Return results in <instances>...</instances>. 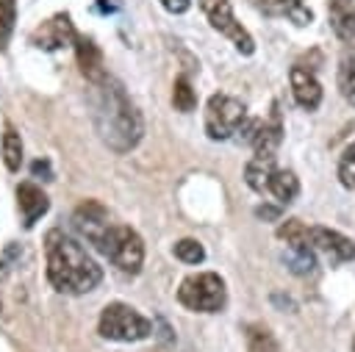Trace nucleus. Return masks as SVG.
<instances>
[{"label":"nucleus","mask_w":355,"mask_h":352,"mask_svg":"<svg viewBox=\"0 0 355 352\" xmlns=\"http://www.w3.org/2000/svg\"><path fill=\"white\" fill-rule=\"evenodd\" d=\"M44 261H47V280L58 294L80 297L94 291L103 280V266L86 252L80 241H75L58 227L47 230L44 236Z\"/></svg>","instance_id":"nucleus-3"},{"label":"nucleus","mask_w":355,"mask_h":352,"mask_svg":"<svg viewBox=\"0 0 355 352\" xmlns=\"http://www.w3.org/2000/svg\"><path fill=\"white\" fill-rule=\"evenodd\" d=\"M280 141H283L280 111H277V105H272V116H269V122H263V125H261V130H258V133H255V139H252L255 158L275 161V155H277V150H280Z\"/></svg>","instance_id":"nucleus-12"},{"label":"nucleus","mask_w":355,"mask_h":352,"mask_svg":"<svg viewBox=\"0 0 355 352\" xmlns=\"http://www.w3.org/2000/svg\"><path fill=\"white\" fill-rule=\"evenodd\" d=\"M288 80H291V94L302 111H316L322 105V83L316 80V75L311 69L297 64V67H291Z\"/></svg>","instance_id":"nucleus-10"},{"label":"nucleus","mask_w":355,"mask_h":352,"mask_svg":"<svg viewBox=\"0 0 355 352\" xmlns=\"http://www.w3.org/2000/svg\"><path fill=\"white\" fill-rule=\"evenodd\" d=\"M247 352H283L269 327L263 324H247Z\"/></svg>","instance_id":"nucleus-20"},{"label":"nucleus","mask_w":355,"mask_h":352,"mask_svg":"<svg viewBox=\"0 0 355 352\" xmlns=\"http://www.w3.org/2000/svg\"><path fill=\"white\" fill-rule=\"evenodd\" d=\"M330 25L336 30L338 39L344 42H352L355 39V8H338V11H330Z\"/></svg>","instance_id":"nucleus-24"},{"label":"nucleus","mask_w":355,"mask_h":352,"mask_svg":"<svg viewBox=\"0 0 355 352\" xmlns=\"http://www.w3.org/2000/svg\"><path fill=\"white\" fill-rule=\"evenodd\" d=\"M39 172H44L47 180H50V166H47V161H36V164H33V175H39Z\"/></svg>","instance_id":"nucleus-31"},{"label":"nucleus","mask_w":355,"mask_h":352,"mask_svg":"<svg viewBox=\"0 0 355 352\" xmlns=\"http://www.w3.org/2000/svg\"><path fill=\"white\" fill-rule=\"evenodd\" d=\"M78 33L75 25L69 19V14H53L50 19H44L33 33H31V44L39 50H61L67 44H75Z\"/></svg>","instance_id":"nucleus-8"},{"label":"nucleus","mask_w":355,"mask_h":352,"mask_svg":"<svg viewBox=\"0 0 355 352\" xmlns=\"http://www.w3.org/2000/svg\"><path fill=\"white\" fill-rule=\"evenodd\" d=\"M311 247L322 252L330 263H344L355 258V241L330 227H319V225L311 227Z\"/></svg>","instance_id":"nucleus-9"},{"label":"nucleus","mask_w":355,"mask_h":352,"mask_svg":"<svg viewBox=\"0 0 355 352\" xmlns=\"http://www.w3.org/2000/svg\"><path fill=\"white\" fill-rule=\"evenodd\" d=\"M97 333L105 341H119V344H133L141 341L153 333V322L147 316H141L133 305L128 302H108L100 310L97 319Z\"/></svg>","instance_id":"nucleus-4"},{"label":"nucleus","mask_w":355,"mask_h":352,"mask_svg":"<svg viewBox=\"0 0 355 352\" xmlns=\"http://www.w3.org/2000/svg\"><path fill=\"white\" fill-rule=\"evenodd\" d=\"M172 252H175L178 261H183V263H189V266H197V263L205 261V247H202L197 238H180V241H175Z\"/></svg>","instance_id":"nucleus-23"},{"label":"nucleus","mask_w":355,"mask_h":352,"mask_svg":"<svg viewBox=\"0 0 355 352\" xmlns=\"http://www.w3.org/2000/svg\"><path fill=\"white\" fill-rule=\"evenodd\" d=\"M178 302L191 313H219L227 302L225 280L216 272H197L180 280Z\"/></svg>","instance_id":"nucleus-5"},{"label":"nucleus","mask_w":355,"mask_h":352,"mask_svg":"<svg viewBox=\"0 0 355 352\" xmlns=\"http://www.w3.org/2000/svg\"><path fill=\"white\" fill-rule=\"evenodd\" d=\"M17 202H19L25 227H33L36 219L44 216V213L50 211V200H47V194H44L36 183H31V180H25V183L17 186Z\"/></svg>","instance_id":"nucleus-13"},{"label":"nucleus","mask_w":355,"mask_h":352,"mask_svg":"<svg viewBox=\"0 0 355 352\" xmlns=\"http://www.w3.org/2000/svg\"><path fill=\"white\" fill-rule=\"evenodd\" d=\"M0 308H3V305H0Z\"/></svg>","instance_id":"nucleus-35"},{"label":"nucleus","mask_w":355,"mask_h":352,"mask_svg":"<svg viewBox=\"0 0 355 352\" xmlns=\"http://www.w3.org/2000/svg\"><path fill=\"white\" fill-rule=\"evenodd\" d=\"M0 155H3V164H6L8 172H19V166H22V139H19V133L14 127L3 130Z\"/></svg>","instance_id":"nucleus-17"},{"label":"nucleus","mask_w":355,"mask_h":352,"mask_svg":"<svg viewBox=\"0 0 355 352\" xmlns=\"http://www.w3.org/2000/svg\"><path fill=\"white\" fill-rule=\"evenodd\" d=\"M97 8H100L103 14H114V11L122 8V0H97Z\"/></svg>","instance_id":"nucleus-29"},{"label":"nucleus","mask_w":355,"mask_h":352,"mask_svg":"<svg viewBox=\"0 0 355 352\" xmlns=\"http://www.w3.org/2000/svg\"><path fill=\"white\" fill-rule=\"evenodd\" d=\"M0 274H3V263H0Z\"/></svg>","instance_id":"nucleus-33"},{"label":"nucleus","mask_w":355,"mask_h":352,"mask_svg":"<svg viewBox=\"0 0 355 352\" xmlns=\"http://www.w3.org/2000/svg\"><path fill=\"white\" fill-rule=\"evenodd\" d=\"M275 172V161H263V158H250L244 166V180L252 191H269V175Z\"/></svg>","instance_id":"nucleus-16"},{"label":"nucleus","mask_w":355,"mask_h":352,"mask_svg":"<svg viewBox=\"0 0 355 352\" xmlns=\"http://www.w3.org/2000/svg\"><path fill=\"white\" fill-rule=\"evenodd\" d=\"M283 263L288 266V272L294 274H311L316 269V258H313V249H297V247H288V252L283 255Z\"/></svg>","instance_id":"nucleus-21"},{"label":"nucleus","mask_w":355,"mask_h":352,"mask_svg":"<svg viewBox=\"0 0 355 352\" xmlns=\"http://www.w3.org/2000/svg\"><path fill=\"white\" fill-rule=\"evenodd\" d=\"M161 6H164L169 14H183V11H189L191 0H161Z\"/></svg>","instance_id":"nucleus-28"},{"label":"nucleus","mask_w":355,"mask_h":352,"mask_svg":"<svg viewBox=\"0 0 355 352\" xmlns=\"http://www.w3.org/2000/svg\"><path fill=\"white\" fill-rule=\"evenodd\" d=\"M17 25V0H0V53L8 50Z\"/></svg>","instance_id":"nucleus-22"},{"label":"nucleus","mask_w":355,"mask_h":352,"mask_svg":"<svg viewBox=\"0 0 355 352\" xmlns=\"http://www.w3.org/2000/svg\"><path fill=\"white\" fill-rule=\"evenodd\" d=\"M269 191L280 205H288L300 194V180H297V175L291 169H275L269 175Z\"/></svg>","instance_id":"nucleus-14"},{"label":"nucleus","mask_w":355,"mask_h":352,"mask_svg":"<svg viewBox=\"0 0 355 352\" xmlns=\"http://www.w3.org/2000/svg\"><path fill=\"white\" fill-rule=\"evenodd\" d=\"M247 119V105L233 97V94H211L208 105H205V133L211 141H225L233 133H239V127Z\"/></svg>","instance_id":"nucleus-6"},{"label":"nucleus","mask_w":355,"mask_h":352,"mask_svg":"<svg viewBox=\"0 0 355 352\" xmlns=\"http://www.w3.org/2000/svg\"><path fill=\"white\" fill-rule=\"evenodd\" d=\"M338 180L344 188H352L355 186V141L344 150L341 161H338Z\"/></svg>","instance_id":"nucleus-25"},{"label":"nucleus","mask_w":355,"mask_h":352,"mask_svg":"<svg viewBox=\"0 0 355 352\" xmlns=\"http://www.w3.org/2000/svg\"><path fill=\"white\" fill-rule=\"evenodd\" d=\"M352 349H355V341H352Z\"/></svg>","instance_id":"nucleus-34"},{"label":"nucleus","mask_w":355,"mask_h":352,"mask_svg":"<svg viewBox=\"0 0 355 352\" xmlns=\"http://www.w3.org/2000/svg\"><path fill=\"white\" fill-rule=\"evenodd\" d=\"M155 324H158V327H161V333H158V338H161V341H164V344H172V335H169V333H172V330H169V327H166V322H164V319H155Z\"/></svg>","instance_id":"nucleus-30"},{"label":"nucleus","mask_w":355,"mask_h":352,"mask_svg":"<svg viewBox=\"0 0 355 352\" xmlns=\"http://www.w3.org/2000/svg\"><path fill=\"white\" fill-rule=\"evenodd\" d=\"M283 17H288L294 25H300V28H305V25H311L313 22V11L302 3V0H286V11H283Z\"/></svg>","instance_id":"nucleus-26"},{"label":"nucleus","mask_w":355,"mask_h":352,"mask_svg":"<svg viewBox=\"0 0 355 352\" xmlns=\"http://www.w3.org/2000/svg\"><path fill=\"white\" fill-rule=\"evenodd\" d=\"M172 105L180 114H189L197 108V91L191 89V80L186 75H178L172 83Z\"/></svg>","instance_id":"nucleus-19"},{"label":"nucleus","mask_w":355,"mask_h":352,"mask_svg":"<svg viewBox=\"0 0 355 352\" xmlns=\"http://www.w3.org/2000/svg\"><path fill=\"white\" fill-rule=\"evenodd\" d=\"M338 89L344 100L355 108V47L352 44H347L338 58Z\"/></svg>","instance_id":"nucleus-15"},{"label":"nucleus","mask_w":355,"mask_h":352,"mask_svg":"<svg viewBox=\"0 0 355 352\" xmlns=\"http://www.w3.org/2000/svg\"><path fill=\"white\" fill-rule=\"evenodd\" d=\"M255 216L263 219V222H277L280 219V208L277 205H258L255 208Z\"/></svg>","instance_id":"nucleus-27"},{"label":"nucleus","mask_w":355,"mask_h":352,"mask_svg":"<svg viewBox=\"0 0 355 352\" xmlns=\"http://www.w3.org/2000/svg\"><path fill=\"white\" fill-rule=\"evenodd\" d=\"M72 222L80 230V236L97 252H103L119 272H125V274H139L141 272V263H144V241H141V236L128 225L108 222V211L100 202H94V200L83 202L75 211Z\"/></svg>","instance_id":"nucleus-2"},{"label":"nucleus","mask_w":355,"mask_h":352,"mask_svg":"<svg viewBox=\"0 0 355 352\" xmlns=\"http://www.w3.org/2000/svg\"><path fill=\"white\" fill-rule=\"evenodd\" d=\"M75 55H78V67H80L83 78H86L92 86L108 78V72H105V61H103V53H100V47H97L92 39L78 36V39H75Z\"/></svg>","instance_id":"nucleus-11"},{"label":"nucleus","mask_w":355,"mask_h":352,"mask_svg":"<svg viewBox=\"0 0 355 352\" xmlns=\"http://www.w3.org/2000/svg\"><path fill=\"white\" fill-rule=\"evenodd\" d=\"M197 6L202 8L208 25H211L214 30H219L222 36H227V39L233 42V47H236L241 55H252V53H255V39H252V33L236 19L230 0H197Z\"/></svg>","instance_id":"nucleus-7"},{"label":"nucleus","mask_w":355,"mask_h":352,"mask_svg":"<svg viewBox=\"0 0 355 352\" xmlns=\"http://www.w3.org/2000/svg\"><path fill=\"white\" fill-rule=\"evenodd\" d=\"M330 3V11H338V8H349L352 0H327Z\"/></svg>","instance_id":"nucleus-32"},{"label":"nucleus","mask_w":355,"mask_h":352,"mask_svg":"<svg viewBox=\"0 0 355 352\" xmlns=\"http://www.w3.org/2000/svg\"><path fill=\"white\" fill-rule=\"evenodd\" d=\"M92 122L100 136V141L114 150V152H130L141 136H144V122L133 100L128 97L125 86L116 78H105L94 83L92 94Z\"/></svg>","instance_id":"nucleus-1"},{"label":"nucleus","mask_w":355,"mask_h":352,"mask_svg":"<svg viewBox=\"0 0 355 352\" xmlns=\"http://www.w3.org/2000/svg\"><path fill=\"white\" fill-rule=\"evenodd\" d=\"M277 238L286 241L288 247H297V249H313L311 247V227L302 225L300 219H286L277 227Z\"/></svg>","instance_id":"nucleus-18"}]
</instances>
